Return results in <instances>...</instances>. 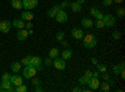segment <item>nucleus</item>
I'll use <instances>...</instances> for the list:
<instances>
[{"label":"nucleus","instance_id":"nucleus-32","mask_svg":"<svg viewBox=\"0 0 125 92\" xmlns=\"http://www.w3.org/2000/svg\"><path fill=\"white\" fill-rule=\"evenodd\" d=\"M30 80H31V82H33L34 86H40V85H41V81H40L39 78H36L35 76H34V77H31Z\"/></svg>","mask_w":125,"mask_h":92},{"label":"nucleus","instance_id":"nucleus-22","mask_svg":"<svg viewBox=\"0 0 125 92\" xmlns=\"http://www.w3.org/2000/svg\"><path fill=\"white\" fill-rule=\"evenodd\" d=\"M59 55H60V51H59L58 47H53L49 51V57L50 59H56V57H59Z\"/></svg>","mask_w":125,"mask_h":92},{"label":"nucleus","instance_id":"nucleus-49","mask_svg":"<svg viewBox=\"0 0 125 92\" xmlns=\"http://www.w3.org/2000/svg\"><path fill=\"white\" fill-rule=\"evenodd\" d=\"M0 91H3V87H1V85H0Z\"/></svg>","mask_w":125,"mask_h":92},{"label":"nucleus","instance_id":"nucleus-33","mask_svg":"<svg viewBox=\"0 0 125 92\" xmlns=\"http://www.w3.org/2000/svg\"><path fill=\"white\" fill-rule=\"evenodd\" d=\"M88 82H89V78L85 77V76H83V77L79 78V84L80 85H88Z\"/></svg>","mask_w":125,"mask_h":92},{"label":"nucleus","instance_id":"nucleus-31","mask_svg":"<svg viewBox=\"0 0 125 92\" xmlns=\"http://www.w3.org/2000/svg\"><path fill=\"white\" fill-rule=\"evenodd\" d=\"M29 60H30V55H28V56L23 57V59H21V61H20V64L24 65V66H26V65H29Z\"/></svg>","mask_w":125,"mask_h":92},{"label":"nucleus","instance_id":"nucleus-11","mask_svg":"<svg viewBox=\"0 0 125 92\" xmlns=\"http://www.w3.org/2000/svg\"><path fill=\"white\" fill-rule=\"evenodd\" d=\"M10 82L13 84V86H19V85L24 84V82H23V77L19 76V75H16V74H14V75L10 76Z\"/></svg>","mask_w":125,"mask_h":92},{"label":"nucleus","instance_id":"nucleus-26","mask_svg":"<svg viewBox=\"0 0 125 92\" xmlns=\"http://www.w3.org/2000/svg\"><path fill=\"white\" fill-rule=\"evenodd\" d=\"M94 26H95L96 29H104V27H105V25H104V21H103V19H96V21L94 23Z\"/></svg>","mask_w":125,"mask_h":92},{"label":"nucleus","instance_id":"nucleus-42","mask_svg":"<svg viewBox=\"0 0 125 92\" xmlns=\"http://www.w3.org/2000/svg\"><path fill=\"white\" fill-rule=\"evenodd\" d=\"M60 42H61V45L64 46L65 49H68V47H69V45H70V44H69L68 41H65V40H62V41H60Z\"/></svg>","mask_w":125,"mask_h":92},{"label":"nucleus","instance_id":"nucleus-1","mask_svg":"<svg viewBox=\"0 0 125 92\" xmlns=\"http://www.w3.org/2000/svg\"><path fill=\"white\" fill-rule=\"evenodd\" d=\"M98 44V39L95 35L93 34H86L83 36V45H84V47L86 49H94L96 46Z\"/></svg>","mask_w":125,"mask_h":92},{"label":"nucleus","instance_id":"nucleus-4","mask_svg":"<svg viewBox=\"0 0 125 92\" xmlns=\"http://www.w3.org/2000/svg\"><path fill=\"white\" fill-rule=\"evenodd\" d=\"M55 19H56V21H58V23L64 24V23H66V21H68L69 16H68V13L65 11L64 9H60L59 11H58V14L55 15Z\"/></svg>","mask_w":125,"mask_h":92},{"label":"nucleus","instance_id":"nucleus-37","mask_svg":"<svg viewBox=\"0 0 125 92\" xmlns=\"http://www.w3.org/2000/svg\"><path fill=\"white\" fill-rule=\"evenodd\" d=\"M120 37H121V34H120L119 31H114V33H113V39H114V40H119Z\"/></svg>","mask_w":125,"mask_h":92},{"label":"nucleus","instance_id":"nucleus-12","mask_svg":"<svg viewBox=\"0 0 125 92\" xmlns=\"http://www.w3.org/2000/svg\"><path fill=\"white\" fill-rule=\"evenodd\" d=\"M71 36L74 37L75 40H81L83 36H84V31L81 29H78V27H74L71 30Z\"/></svg>","mask_w":125,"mask_h":92},{"label":"nucleus","instance_id":"nucleus-17","mask_svg":"<svg viewBox=\"0 0 125 92\" xmlns=\"http://www.w3.org/2000/svg\"><path fill=\"white\" fill-rule=\"evenodd\" d=\"M81 26L85 27V29H91L94 26V21L91 19H89V17H84L81 20Z\"/></svg>","mask_w":125,"mask_h":92},{"label":"nucleus","instance_id":"nucleus-41","mask_svg":"<svg viewBox=\"0 0 125 92\" xmlns=\"http://www.w3.org/2000/svg\"><path fill=\"white\" fill-rule=\"evenodd\" d=\"M84 76L85 77H88V78H91V76H93V72H91V71H85V74H84Z\"/></svg>","mask_w":125,"mask_h":92},{"label":"nucleus","instance_id":"nucleus-48","mask_svg":"<svg viewBox=\"0 0 125 92\" xmlns=\"http://www.w3.org/2000/svg\"><path fill=\"white\" fill-rule=\"evenodd\" d=\"M76 1H78L79 4H81V5H83V4H84V3L86 1V0H76Z\"/></svg>","mask_w":125,"mask_h":92},{"label":"nucleus","instance_id":"nucleus-15","mask_svg":"<svg viewBox=\"0 0 125 92\" xmlns=\"http://www.w3.org/2000/svg\"><path fill=\"white\" fill-rule=\"evenodd\" d=\"M11 26L15 27L16 30H18V29H24V26H25V21H24L23 19H15L14 21L11 23Z\"/></svg>","mask_w":125,"mask_h":92},{"label":"nucleus","instance_id":"nucleus-16","mask_svg":"<svg viewBox=\"0 0 125 92\" xmlns=\"http://www.w3.org/2000/svg\"><path fill=\"white\" fill-rule=\"evenodd\" d=\"M73 55H74V52H73V50H70V49H65L62 52H60L61 59H64L65 61H66V60H70V59L73 57Z\"/></svg>","mask_w":125,"mask_h":92},{"label":"nucleus","instance_id":"nucleus-28","mask_svg":"<svg viewBox=\"0 0 125 92\" xmlns=\"http://www.w3.org/2000/svg\"><path fill=\"white\" fill-rule=\"evenodd\" d=\"M55 39L58 40V41H62V40L65 39V33H64V31H59V33L56 34Z\"/></svg>","mask_w":125,"mask_h":92},{"label":"nucleus","instance_id":"nucleus-40","mask_svg":"<svg viewBox=\"0 0 125 92\" xmlns=\"http://www.w3.org/2000/svg\"><path fill=\"white\" fill-rule=\"evenodd\" d=\"M10 74H8V72H5V74H3V76H1V80H10Z\"/></svg>","mask_w":125,"mask_h":92},{"label":"nucleus","instance_id":"nucleus-34","mask_svg":"<svg viewBox=\"0 0 125 92\" xmlns=\"http://www.w3.org/2000/svg\"><path fill=\"white\" fill-rule=\"evenodd\" d=\"M61 9H65V8H68V6H70V3L68 1V0H64L62 3H60V5H59Z\"/></svg>","mask_w":125,"mask_h":92},{"label":"nucleus","instance_id":"nucleus-25","mask_svg":"<svg viewBox=\"0 0 125 92\" xmlns=\"http://www.w3.org/2000/svg\"><path fill=\"white\" fill-rule=\"evenodd\" d=\"M28 91V86L21 84V85H19V86H15V92H26Z\"/></svg>","mask_w":125,"mask_h":92},{"label":"nucleus","instance_id":"nucleus-43","mask_svg":"<svg viewBox=\"0 0 125 92\" xmlns=\"http://www.w3.org/2000/svg\"><path fill=\"white\" fill-rule=\"evenodd\" d=\"M99 76H100V72H99V71H95V72H93V76L91 77H98L99 78Z\"/></svg>","mask_w":125,"mask_h":92},{"label":"nucleus","instance_id":"nucleus-5","mask_svg":"<svg viewBox=\"0 0 125 92\" xmlns=\"http://www.w3.org/2000/svg\"><path fill=\"white\" fill-rule=\"evenodd\" d=\"M53 66L56 68V70H60V71H62V70H65V67H66V61L64 60V59H59V57H56V59H53Z\"/></svg>","mask_w":125,"mask_h":92},{"label":"nucleus","instance_id":"nucleus-10","mask_svg":"<svg viewBox=\"0 0 125 92\" xmlns=\"http://www.w3.org/2000/svg\"><path fill=\"white\" fill-rule=\"evenodd\" d=\"M29 36V33L26 29H18V34H16V37L19 41H24L25 39H28Z\"/></svg>","mask_w":125,"mask_h":92},{"label":"nucleus","instance_id":"nucleus-24","mask_svg":"<svg viewBox=\"0 0 125 92\" xmlns=\"http://www.w3.org/2000/svg\"><path fill=\"white\" fill-rule=\"evenodd\" d=\"M99 88L101 91H109L110 90V84H108V81H104V82H100Z\"/></svg>","mask_w":125,"mask_h":92},{"label":"nucleus","instance_id":"nucleus-6","mask_svg":"<svg viewBox=\"0 0 125 92\" xmlns=\"http://www.w3.org/2000/svg\"><path fill=\"white\" fill-rule=\"evenodd\" d=\"M23 1V8L25 10H33L34 8L38 6V0H21Z\"/></svg>","mask_w":125,"mask_h":92},{"label":"nucleus","instance_id":"nucleus-18","mask_svg":"<svg viewBox=\"0 0 125 92\" xmlns=\"http://www.w3.org/2000/svg\"><path fill=\"white\" fill-rule=\"evenodd\" d=\"M1 87H3V92H9V90H10V87L13 86V84L10 82V80H1Z\"/></svg>","mask_w":125,"mask_h":92},{"label":"nucleus","instance_id":"nucleus-38","mask_svg":"<svg viewBox=\"0 0 125 92\" xmlns=\"http://www.w3.org/2000/svg\"><path fill=\"white\" fill-rule=\"evenodd\" d=\"M33 26H34V25H33V23H31V21H25V26H24V27H25L26 30L33 29Z\"/></svg>","mask_w":125,"mask_h":92},{"label":"nucleus","instance_id":"nucleus-46","mask_svg":"<svg viewBox=\"0 0 125 92\" xmlns=\"http://www.w3.org/2000/svg\"><path fill=\"white\" fill-rule=\"evenodd\" d=\"M71 91H73V92H79V91H81V88H80V87H74Z\"/></svg>","mask_w":125,"mask_h":92},{"label":"nucleus","instance_id":"nucleus-3","mask_svg":"<svg viewBox=\"0 0 125 92\" xmlns=\"http://www.w3.org/2000/svg\"><path fill=\"white\" fill-rule=\"evenodd\" d=\"M103 21H104V25L105 27H111L116 24V17L113 16L111 14H104L103 16Z\"/></svg>","mask_w":125,"mask_h":92},{"label":"nucleus","instance_id":"nucleus-45","mask_svg":"<svg viewBox=\"0 0 125 92\" xmlns=\"http://www.w3.org/2000/svg\"><path fill=\"white\" fill-rule=\"evenodd\" d=\"M91 62H93L94 65H98V60H96L95 57H91Z\"/></svg>","mask_w":125,"mask_h":92},{"label":"nucleus","instance_id":"nucleus-19","mask_svg":"<svg viewBox=\"0 0 125 92\" xmlns=\"http://www.w3.org/2000/svg\"><path fill=\"white\" fill-rule=\"evenodd\" d=\"M61 8L59 6V5H55V6H53L50 10H48V16L49 17H55V15L58 14V11L60 10Z\"/></svg>","mask_w":125,"mask_h":92},{"label":"nucleus","instance_id":"nucleus-30","mask_svg":"<svg viewBox=\"0 0 125 92\" xmlns=\"http://www.w3.org/2000/svg\"><path fill=\"white\" fill-rule=\"evenodd\" d=\"M44 66L46 67H50V66H53V59H50L49 56L44 60Z\"/></svg>","mask_w":125,"mask_h":92},{"label":"nucleus","instance_id":"nucleus-29","mask_svg":"<svg viewBox=\"0 0 125 92\" xmlns=\"http://www.w3.org/2000/svg\"><path fill=\"white\" fill-rule=\"evenodd\" d=\"M116 15H118V17H124V15H125V9L124 8H119V9H116Z\"/></svg>","mask_w":125,"mask_h":92},{"label":"nucleus","instance_id":"nucleus-36","mask_svg":"<svg viewBox=\"0 0 125 92\" xmlns=\"http://www.w3.org/2000/svg\"><path fill=\"white\" fill-rule=\"evenodd\" d=\"M101 77H103V80H104V81H108V82L110 81V75H109V74H106V72H103V74H101Z\"/></svg>","mask_w":125,"mask_h":92},{"label":"nucleus","instance_id":"nucleus-20","mask_svg":"<svg viewBox=\"0 0 125 92\" xmlns=\"http://www.w3.org/2000/svg\"><path fill=\"white\" fill-rule=\"evenodd\" d=\"M10 4H11V8L15 9V10L23 9V1H21V0H11Z\"/></svg>","mask_w":125,"mask_h":92},{"label":"nucleus","instance_id":"nucleus-44","mask_svg":"<svg viewBox=\"0 0 125 92\" xmlns=\"http://www.w3.org/2000/svg\"><path fill=\"white\" fill-rule=\"evenodd\" d=\"M41 91H43V88L40 86H35V92H41Z\"/></svg>","mask_w":125,"mask_h":92},{"label":"nucleus","instance_id":"nucleus-7","mask_svg":"<svg viewBox=\"0 0 125 92\" xmlns=\"http://www.w3.org/2000/svg\"><path fill=\"white\" fill-rule=\"evenodd\" d=\"M11 27L13 26H11V23L10 21H8V20H1V23H0V33L8 34Z\"/></svg>","mask_w":125,"mask_h":92},{"label":"nucleus","instance_id":"nucleus-35","mask_svg":"<svg viewBox=\"0 0 125 92\" xmlns=\"http://www.w3.org/2000/svg\"><path fill=\"white\" fill-rule=\"evenodd\" d=\"M120 71H121V70H120V66H119V65H115V66L113 67V72L115 74V75H119Z\"/></svg>","mask_w":125,"mask_h":92},{"label":"nucleus","instance_id":"nucleus-8","mask_svg":"<svg viewBox=\"0 0 125 92\" xmlns=\"http://www.w3.org/2000/svg\"><path fill=\"white\" fill-rule=\"evenodd\" d=\"M88 85H89V88H90L91 91L98 90V88H99V85H100V81H99L98 77H91V78H89Z\"/></svg>","mask_w":125,"mask_h":92},{"label":"nucleus","instance_id":"nucleus-21","mask_svg":"<svg viewBox=\"0 0 125 92\" xmlns=\"http://www.w3.org/2000/svg\"><path fill=\"white\" fill-rule=\"evenodd\" d=\"M70 9H71V11H74V13H80L81 11V4H79L78 1L70 3Z\"/></svg>","mask_w":125,"mask_h":92},{"label":"nucleus","instance_id":"nucleus-13","mask_svg":"<svg viewBox=\"0 0 125 92\" xmlns=\"http://www.w3.org/2000/svg\"><path fill=\"white\" fill-rule=\"evenodd\" d=\"M20 19H23L24 21H31V20L34 19V14L30 11V10H25V11L21 13V17Z\"/></svg>","mask_w":125,"mask_h":92},{"label":"nucleus","instance_id":"nucleus-50","mask_svg":"<svg viewBox=\"0 0 125 92\" xmlns=\"http://www.w3.org/2000/svg\"><path fill=\"white\" fill-rule=\"evenodd\" d=\"M0 23H1V19H0Z\"/></svg>","mask_w":125,"mask_h":92},{"label":"nucleus","instance_id":"nucleus-23","mask_svg":"<svg viewBox=\"0 0 125 92\" xmlns=\"http://www.w3.org/2000/svg\"><path fill=\"white\" fill-rule=\"evenodd\" d=\"M21 70V64L18 62V61H15V62L11 64V71L14 74H19V71Z\"/></svg>","mask_w":125,"mask_h":92},{"label":"nucleus","instance_id":"nucleus-27","mask_svg":"<svg viewBox=\"0 0 125 92\" xmlns=\"http://www.w3.org/2000/svg\"><path fill=\"white\" fill-rule=\"evenodd\" d=\"M98 71H99V72L100 74H103V72H106V71H108V68H106V66L105 65H103V64H99L98 62Z\"/></svg>","mask_w":125,"mask_h":92},{"label":"nucleus","instance_id":"nucleus-2","mask_svg":"<svg viewBox=\"0 0 125 92\" xmlns=\"http://www.w3.org/2000/svg\"><path fill=\"white\" fill-rule=\"evenodd\" d=\"M36 74H38L36 67L31 66V65H26L25 68L23 70V76H24V78H26V80H30L31 77H34Z\"/></svg>","mask_w":125,"mask_h":92},{"label":"nucleus","instance_id":"nucleus-14","mask_svg":"<svg viewBox=\"0 0 125 92\" xmlns=\"http://www.w3.org/2000/svg\"><path fill=\"white\" fill-rule=\"evenodd\" d=\"M90 14L95 17V19H103V16H104V14L100 11L99 9H96L95 6H91V8H90Z\"/></svg>","mask_w":125,"mask_h":92},{"label":"nucleus","instance_id":"nucleus-39","mask_svg":"<svg viewBox=\"0 0 125 92\" xmlns=\"http://www.w3.org/2000/svg\"><path fill=\"white\" fill-rule=\"evenodd\" d=\"M113 3H114L113 0H103V5L104 6H110Z\"/></svg>","mask_w":125,"mask_h":92},{"label":"nucleus","instance_id":"nucleus-9","mask_svg":"<svg viewBox=\"0 0 125 92\" xmlns=\"http://www.w3.org/2000/svg\"><path fill=\"white\" fill-rule=\"evenodd\" d=\"M29 65L34 66V67H38V66H40V65H43V60H41V57H39V56H31V55H30Z\"/></svg>","mask_w":125,"mask_h":92},{"label":"nucleus","instance_id":"nucleus-47","mask_svg":"<svg viewBox=\"0 0 125 92\" xmlns=\"http://www.w3.org/2000/svg\"><path fill=\"white\" fill-rule=\"evenodd\" d=\"M113 1H114V3H116V4H121L124 0H113Z\"/></svg>","mask_w":125,"mask_h":92}]
</instances>
